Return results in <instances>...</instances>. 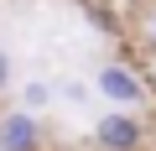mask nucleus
I'll return each mask as SVG.
<instances>
[{"mask_svg":"<svg viewBox=\"0 0 156 151\" xmlns=\"http://www.w3.org/2000/svg\"><path fill=\"white\" fill-rule=\"evenodd\" d=\"M120 5H135V0H120Z\"/></svg>","mask_w":156,"mask_h":151,"instance_id":"1a4fd4ad","label":"nucleus"},{"mask_svg":"<svg viewBox=\"0 0 156 151\" xmlns=\"http://www.w3.org/2000/svg\"><path fill=\"white\" fill-rule=\"evenodd\" d=\"M94 89L115 110H146V99H151V84H146V73L135 63H104L99 78H94Z\"/></svg>","mask_w":156,"mask_h":151,"instance_id":"f03ea898","label":"nucleus"},{"mask_svg":"<svg viewBox=\"0 0 156 151\" xmlns=\"http://www.w3.org/2000/svg\"><path fill=\"white\" fill-rule=\"evenodd\" d=\"M151 141V125L140 110H109L94 120V146L99 151H146Z\"/></svg>","mask_w":156,"mask_h":151,"instance_id":"f257e3e1","label":"nucleus"},{"mask_svg":"<svg viewBox=\"0 0 156 151\" xmlns=\"http://www.w3.org/2000/svg\"><path fill=\"white\" fill-rule=\"evenodd\" d=\"M11 73H16V68H11V52L0 47V99H5V89H11Z\"/></svg>","mask_w":156,"mask_h":151,"instance_id":"423d86ee","label":"nucleus"},{"mask_svg":"<svg viewBox=\"0 0 156 151\" xmlns=\"http://www.w3.org/2000/svg\"><path fill=\"white\" fill-rule=\"evenodd\" d=\"M52 99H57L52 78H31V84H21V110H31V115H37V110H47Z\"/></svg>","mask_w":156,"mask_h":151,"instance_id":"20e7f679","label":"nucleus"},{"mask_svg":"<svg viewBox=\"0 0 156 151\" xmlns=\"http://www.w3.org/2000/svg\"><path fill=\"white\" fill-rule=\"evenodd\" d=\"M146 84H151V89H156V63H151V73H146Z\"/></svg>","mask_w":156,"mask_h":151,"instance_id":"6e6552de","label":"nucleus"},{"mask_svg":"<svg viewBox=\"0 0 156 151\" xmlns=\"http://www.w3.org/2000/svg\"><path fill=\"white\" fill-rule=\"evenodd\" d=\"M83 16H89V21L109 37V42H120V31H125V26H120V16H115L109 5H99V0H83Z\"/></svg>","mask_w":156,"mask_h":151,"instance_id":"39448f33","label":"nucleus"},{"mask_svg":"<svg viewBox=\"0 0 156 151\" xmlns=\"http://www.w3.org/2000/svg\"><path fill=\"white\" fill-rule=\"evenodd\" d=\"M140 37H146V42H151V47H156V11H151V16H146V31H140Z\"/></svg>","mask_w":156,"mask_h":151,"instance_id":"0eeeda50","label":"nucleus"},{"mask_svg":"<svg viewBox=\"0 0 156 151\" xmlns=\"http://www.w3.org/2000/svg\"><path fill=\"white\" fill-rule=\"evenodd\" d=\"M42 146H47L42 115H31V110L0 115V151H42Z\"/></svg>","mask_w":156,"mask_h":151,"instance_id":"7ed1b4c3","label":"nucleus"}]
</instances>
